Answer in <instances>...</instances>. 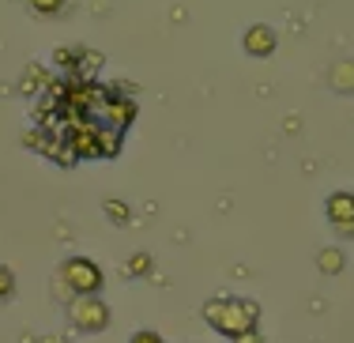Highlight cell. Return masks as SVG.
I'll list each match as a JSON object with an SVG mask.
<instances>
[{
    "label": "cell",
    "mask_w": 354,
    "mask_h": 343,
    "mask_svg": "<svg viewBox=\"0 0 354 343\" xmlns=\"http://www.w3.org/2000/svg\"><path fill=\"white\" fill-rule=\"evenodd\" d=\"M129 343H166V340L158 336V332H147V328H143V332H136V336H132Z\"/></svg>",
    "instance_id": "12"
},
{
    "label": "cell",
    "mask_w": 354,
    "mask_h": 343,
    "mask_svg": "<svg viewBox=\"0 0 354 343\" xmlns=\"http://www.w3.org/2000/svg\"><path fill=\"white\" fill-rule=\"evenodd\" d=\"M57 287H61V295L68 302L80 295H98L102 290V268L87 261V257H68L61 264V272H57Z\"/></svg>",
    "instance_id": "2"
},
{
    "label": "cell",
    "mask_w": 354,
    "mask_h": 343,
    "mask_svg": "<svg viewBox=\"0 0 354 343\" xmlns=\"http://www.w3.org/2000/svg\"><path fill=\"white\" fill-rule=\"evenodd\" d=\"M332 87L335 91H354V64H335L332 68Z\"/></svg>",
    "instance_id": "7"
},
{
    "label": "cell",
    "mask_w": 354,
    "mask_h": 343,
    "mask_svg": "<svg viewBox=\"0 0 354 343\" xmlns=\"http://www.w3.org/2000/svg\"><path fill=\"white\" fill-rule=\"evenodd\" d=\"M106 215H109L113 223H129V207L117 204V200H109V204H106Z\"/></svg>",
    "instance_id": "9"
},
{
    "label": "cell",
    "mask_w": 354,
    "mask_h": 343,
    "mask_svg": "<svg viewBox=\"0 0 354 343\" xmlns=\"http://www.w3.org/2000/svg\"><path fill=\"white\" fill-rule=\"evenodd\" d=\"M129 272H132V275H143V272H151V257L136 253V257L129 261Z\"/></svg>",
    "instance_id": "10"
},
{
    "label": "cell",
    "mask_w": 354,
    "mask_h": 343,
    "mask_svg": "<svg viewBox=\"0 0 354 343\" xmlns=\"http://www.w3.org/2000/svg\"><path fill=\"white\" fill-rule=\"evenodd\" d=\"M245 49L252 57H268L275 49V35L268 27H249L245 30Z\"/></svg>",
    "instance_id": "5"
},
{
    "label": "cell",
    "mask_w": 354,
    "mask_h": 343,
    "mask_svg": "<svg viewBox=\"0 0 354 343\" xmlns=\"http://www.w3.org/2000/svg\"><path fill=\"white\" fill-rule=\"evenodd\" d=\"M64 4V0H30V8H35V12H57V8H61Z\"/></svg>",
    "instance_id": "11"
},
{
    "label": "cell",
    "mask_w": 354,
    "mask_h": 343,
    "mask_svg": "<svg viewBox=\"0 0 354 343\" xmlns=\"http://www.w3.org/2000/svg\"><path fill=\"white\" fill-rule=\"evenodd\" d=\"M234 343H264V336H260L257 328H249V332H241V336H234Z\"/></svg>",
    "instance_id": "13"
},
{
    "label": "cell",
    "mask_w": 354,
    "mask_h": 343,
    "mask_svg": "<svg viewBox=\"0 0 354 343\" xmlns=\"http://www.w3.org/2000/svg\"><path fill=\"white\" fill-rule=\"evenodd\" d=\"M324 212H328V223H332L343 238H354V196L351 192H332Z\"/></svg>",
    "instance_id": "4"
},
{
    "label": "cell",
    "mask_w": 354,
    "mask_h": 343,
    "mask_svg": "<svg viewBox=\"0 0 354 343\" xmlns=\"http://www.w3.org/2000/svg\"><path fill=\"white\" fill-rule=\"evenodd\" d=\"M204 317L215 332H223V336L234 340V336H241V332L257 328L260 309H257V302H249V298H215V302L204 306Z\"/></svg>",
    "instance_id": "1"
},
{
    "label": "cell",
    "mask_w": 354,
    "mask_h": 343,
    "mask_svg": "<svg viewBox=\"0 0 354 343\" xmlns=\"http://www.w3.org/2000/svg\"><path fill=\"white\" fill-rule=\"evenodd\" d=\"M317 268L324 275H335V272H343V253L339 249H324V253L317 257Z\"/></svg>",
    "instance_id": "6"
},
{
    "label": "cell",
    "mask_w": 354,
    "mask_h": 343,
    "mask_svg": "<svg viewBox=\"0 0 354 343\" xmlns=\"http://www.w3.org/2000/svg\"><path fill=\"white\" fill-rule=\"evenodd\" d=\"M12 290H15V279H12V272L0 264V302H4V298H12Z\"/></svg>",
    "instance_id": "8"
},
{
    "label": "cell",
    "mask_w": 354,
    "mask_h": 343,
    "mask_svg": "<svg viewBox=\"0 0 354 343\" xmlns=\"http://www.w3.org/2000/svg\"><path fill=\"white\" fill-rule=\"evenodd\" d=\"M68 321H72V328L95 336V332H102L109 324V306L98 295H80L68 302Z\"/></svg>",
    "instance_id": "3"
}]
</instances>
